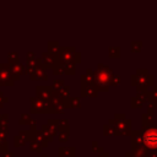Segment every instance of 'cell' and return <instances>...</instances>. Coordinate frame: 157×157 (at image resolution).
<instances>
[{"mask_svg":"<svg viewBox=\"0 0 157 157\" xmlns=\"http://www.w3.org/2000/svg\"><path fill=\"white\" fill-rule=\"evenodd\" d=\"M144 141L150 148H157V129H150L144 135Z\"/></svg>","mask_w":157,"mask_h":157,"instance_id":"6da1fadb","label":"cell"}]
</instances>
